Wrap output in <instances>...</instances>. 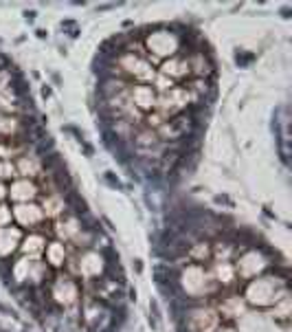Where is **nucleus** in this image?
<instances>
[{
  "mask_svg": "<svg viewBox=\"0 0 292 332\" xmlns=\"http://www.w3.org/2000/svg\"><path fill=\"white\" fill-rule=\"evenodd\" d=\"M103 178H106V183H108L110 187H119V189L123 187V185L119 183V178H114V176H112V172H106V176H103Z\"/></svg>",
  "mask_w": 292,
  "mask_h": 332,
  "instance_id": "f03ea898",
  "label": "nucleus"
},
{
  "mask_svg": "<svg viewBox=\"0 0 292 332\" xmlns=\"http://www.w3.org/2000/svg\"><path fill=\"white\" fill-rule=\"evenodd\" d=\"M42 97H44V99H49V97H51V88H49V86H44V88H42Z\"/></svg>",
  "mask_w": 292,
  "mask_h": 332,
  "instance_id": "39448f33",
  "label": "nucleus"
},
{
  "mask_svg": "<svg viewBox=\"0 0 292 332\" xmlns=\"http://www.w3.org/2000/svg\"><path fill=\"white\" fill-rule=\"evenodd\" d=\"M24 15H26V20H33V18H35V11H24Z\"/></svg>",
  "mask_w": 292,
  "mask_h": 332,
  "instance_id": "423d86ee",
  "label": "nucleus"
},
{
  "mask_svg": "<svg viewBox=\"0 0 292 332\" xmlns=\"http://www.w3.org/2000/svg\"><path fill=\"white\" fill-rule=\"evenodd\" d=\"M81 145H83V152H86V154H88V156H92V154H95V150H92V145H88V143H86V141H83V143H81Z\"/></svg>",
  "mask_w": 292,
  "mask_h": 332,
  "instance_id": "20e7f679",
  "label": "nucleus"
},
{
  "mask_svg": "<svg viewBox=\"0 0 292 332\" xmlns=\"http://www.w3.org/2000/svg\"><path fill=\"white\" fill-rule=\"evenodd\" d=\"M253 60H255V55H253V53H244V51H237V53H235V62H237V66H242V68L248 66Z\"/></svg>",
  "mask_w": 292,
  "mask_h": 332,
  "instance_id": "f257e3e1",
  "label": "nucleus"
},
{
  "mask_svg": "<svg viewBox=\"0 0 292 332\" xmlns=\"http://www.w3.org/2000/svg\"><path fill=\"white\" fill-rule=\"evenodd\" d=\"M70 24H75V22H70V20H66V22H62V29H64V26H70ZM68 35H70V38H77V35H79V31H77V29H73V31H70Z\"/></svg>",
  "mask_w": 292,
  "mask_h": 332,
  "instance_id": "7ed1b4c3",
  "label": "nucleus"
},
{
  "mask_svg": "<svg viewBox=\"0 0 292 332\" xmlns=\"http://www.w3.org/2000/svg\"><path fill=\"white\" fill-rule=\"evenodd\" d=\"M134 262H136V264H134V269H136V271L141 273V269H143V266H141V260H134Z\"/></svg>",
  "mask_w": 292,
  "mask_h": 332,
  "instance_id": "0eeeda50",
  "label": "nucleus"
}]
</instances>
